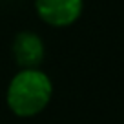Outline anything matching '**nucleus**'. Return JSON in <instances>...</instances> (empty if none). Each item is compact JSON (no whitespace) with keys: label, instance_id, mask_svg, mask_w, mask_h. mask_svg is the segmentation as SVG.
I'll return each instance as SVG.
<instances>
[{"label":"nucleus","instance_id":"nucleus-3","mask_svg":"<svg viewBox=\"0 0 124 124\" xmlns=\"http://www.w3.org/2000/svg\"><path fill=\"white\" fill-rule=\"evenodd\" d=\"M44 42L33 31H20L13 42V55L22 70H37L44 60Z\"/></svg>","mask_w":124,"mask_h":124},{"label":"nucleus","instance_id":"nucleus-1","mask_svg":"<svg viewBox=\"0 0 124 124\" xmlns=\"http://www.w3.org/2000/svg\"><path fill=\"white\" fill-rule=\"evenodd\" d=\"M51 95H53L51 78L37 68V70H22L11 78L6 101L9 109L16 117L29 119L39 115L49 104Z\"/></svg>","mask_w":124,"mask_h":124},{"label":"nucleus","instance_id":"nucleus-2","mask_svg":"<svg viewBox=\"0 0 124 124\" xmlns=\"http://www.w3.org/2000/svg\"><path fill=\"white\" fill-rule=\"evenodd\" d=\"M39 16L53 27H68L82 15L84 0H35Z\"/></svg>","mask_w":124,"mask_h":124}]
</instances>
